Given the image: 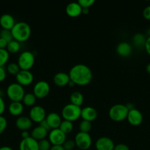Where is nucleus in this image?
Listing matches in <instances>:
<instances>
[{
    "mask_svg": "<svg viewBox=\"0 0 150 150\" xmlns=\"http://www.w3.org/2000/svg\"><path fill=\"white\" fill-rule=\"evenodd\" d=\"M13 40L19 42L27 40L31 35V27L27 23L24 21L16 22L11 29Z\"/></svg>",
    "mask_w": 150,
    "mask_h": 150,
    "instance_id": "nucleus-2",
    "label": "nucleus"
},
{
    "mask_svg": "<svg viewBox=\"0 0 150 150\" xmlns=\"http://www.w3.org/2000/svg\"><path fill=\"white\" fill-rule=\"evenodd\" d=\"M50 86L46 81L36 82L33 87V94L37 98H44L49 94Z\"/></svg>",
    "mask_w": 150,
    "mask_h": 150,
    "instance_id": "nucleus-8",
    "label": "nucleus"
},
{
    "mask_svg": "<svg viewBox=\"0 0 150 150\" xmlns=\"http://www.w3.org/2000/svg\"><path fill=\"white\" fill-rule=\"evenodd\" d=\"M68 85H69V86H71V87H73L74 86H75V83H74L73 81H71L70 80V81L69 82V83H68Z\"/></svg>",
    "mask_w": 150,
    "mask_h": 150,
    "instance_id": "nucleus-50",
    "label": "nucleus"
},
{
    "mask_svg": "<svg viewBox=\"0 0 150 150\" xmlns=\"http://www.w3.org/2000/svg\"><path fill=\"white\" fill-rule=\"evenodd\" d=\"M146 70L147 73L150 74V63H149L146 65Z\"/></svg>",
    "mask_w": 150,
    "mask_h": 150,
    "instance_id": "nucleus-49",
    "label": "nucleus"
},
{
    "mask_svg": "<svg viewBox=\"0 0 150 150\" xmlns=\"http://www.w3.org/2000/svg\"><path fill=\"white\" fill-rule=\"evenodd\" d=\"M36 98H37L33 93H31V92L25 93L21 102L24 104V105H26L27 107H32L35 105V102H36Z\"/></svg>",
    "mask_w": 150,
    "mask_h": 150,
    "instance_id": "nucleus-25",
    "label": "nucleus"
},
{
    "mask_svg": "<svg viewBox=\"0 0 150 150\" xmlns=\"http://www.w3.org/2000/svg\"><path fill=\"white\" fill-rule=\"evenodd\" d=\"M95 147L96 150H113L115 144L110 138L102 136L96 141Z\"/></svg>",
    "mask_w": 150,
    "mask_h": 150,
    "instance_id": "nucleus-12",
    "label": "nucleus"
},
{
    "mask_svg": "<svg viewBox=\"0 0 150 150\" xmlns=\"http://www.w3.org/2000/svg\"><path fill=\"white\" fill-rule=\"evenodd\" d=\"M6 94L11 101L21 102L25 95V91L24 86L18 83L17 82H15L7 86Z\"/></svg>",
    "mask_w": 150,
    "mask_h": 150,
    "instance_id": "nucleus-4",
    "label": "nucleus"
},
{
    "mask_svg": "<svg viewBox=\"0 0 150 150\" xmlns=\"http://www.w3.org/2000/svg\"><path fill=\"white\" fill-rule=\"evenodd\" d=\"M48 134V131L46 129H44L41 126L38 125L32 130V132L30 133V136L36 141L39 142L42 139H46Z\"/></svg>",
    "mask_w": 150,
    "mask_h": 150,
    "instance_id": "nucleus-23",
    "label": "nucleus"
},
{
    "mask_svg": "<svg viewBox=\"0 0 150 150\" xmlns=\"http://www.w3.org/2000/svg\"><path fill=\"white\" fill-rule=\"evenodd\" d=\"M74 142L78 149L88 150L92 145V139L89 133L79 131L75 136Z\"/></svg>",
    "mask_w": 150,
    "mask_h": 150,
    "instance_id": "nucleus-7",
    "label": "nucleus"
},
{
    "mask_svg": "<svg viewBox=\"0 0 150 150\" xmlns=\"http://www.w3.org/2000/svg\"><path fill=\"white\" fill-rule=\"evenodd\" d=\"M39 125L41 126V127H44V129H46V130L47 131H50V130H51V129L50 128V127H49V124H48V123H47V122L46 121V120H43V121L41 122H40L39 123Z\"/></svg>",
    "mask_w": 150,
    "mask_h": 150,
    "instance_id": "nucleus-42",
    "label": "nucleus"
},
{
    "mask_svg": "<svg viewBox=\"0 0 150 150\" xmlns=\"http://www.w3.org/2000/svg\"><path fill=\"white\" fill-rule=\"evenodd\" d=\"M73 128L74 125L72 122L68 121V120H63L60 127H59V129L61 131H63L66 135L70 133L73 130Z\"/></svg>",
    "mask_w": 150,
    "mask_h": 150,
    "instance_id": "nucleus-28",
    "label": "nucleus"
},
{
    "mask_svg": "<svg viewBox=\"0 0 150 150\" xmlns=\"http://www.w3.org/2000/svg\"><path fill=\"white\" fill-rule=\"evenodd\" d=\"M7 77V70L4 67L0 66V82L3 81Z\"/></svg>",
    "mask_w": 150,
    "mask_h": 150,
    "instance_id": "nucleus-38",
    "label": "nucleus"
},
{
    "mask_svg": "<svg viewBox=\"0 0 150 150\" xmlns=\"http://www.w3.org/2000/svg\"><path fill=\"white\" fill-rule=\"evenodd\" d=\"M63 149L65 150H74L75 146H76V144H75L74 140L72 139H66V142H64L63 145Z\"/></svg>",
    "mask_w": 150,
    "mask_h": 150,
    "instance_id": "nucleus-34",
    "label": "nucleus"
},
{
    "mask_svg": "<svg viewBox=\"0 0 150 150\" xmlns=\"http://www.w3.org/2000/svg\"><path fill=\"white\" fill-rule=\"evenodd\" d=\"M45 120L51 130L52 129L59 128L62 121H63L61 116L59 115L57 113L55 112H51L49 114H47Z\"/></svg>",
    "mask_w": 150,
    "mask_h": 150,
    "instance_id": "nucleus-15",
    "label": "nucleus"
},
{
    "mask_svg": "<svg viewBox=\"0 0 150 150\" xmlns=\"http://www.w3.org/2000/svg\"><path fill=\"white\" fill-rule=\"evenodd\" d=\"M129 110L124 104H115L112 105L108 111L110 120L115 122H121L127 117Z\"/></svg>",
    "mask_w": 150,
    "mask_h": 150,
    "instance_id": "nucleus-3",
    "label": "nucleus"
},
{
    "mask_svg": "<svg viewBox=\"0 0 150 150\" xmlns=\"http://www.w3.org/2000/svg\"><path fill=\"white\" fill-rule=\"evenodd\" d=\"M16 125L21 131L29 130L32 126V121L29 117L20 116L16 120Z\"/></svg>",
    "mask_w": 150,
    "mask_h": 150,
    "instance_id": "nucleus-19",
    "label": "nucleus"
},
{
    "mask_svg": "<svg viewBox=\"0 0 150 150\" xmlns=\"http://www.w3.org/2000/svg\"><path fill=\"white\" fill-rule=\"evenodd\" d=\"M82 7L79 5V3L72 1L66 5V13L70 17L76 18L82 14Z\"/></svg>",
    "mask_w": 150,
    "mask_h": 150,
    "instance_id": "nucleus-16",
    "label": "nucleus"
},
{
    "mask_svg": "<svg viewBox=\"0 0 150 150\" xmlns=\"http://www.w3.org/2000/svg\"><path fill=\"white\" fill-rule=\"evenodd\" d=\"M70 101V103L81 107V105H82V103H83L84 102L83 95H82L80 92L75 91V92H72V93L71 94Z\"/></svg>",
    "mask_w": 150,
    "mask_h": 150,
    "instance_id": "nucleus-24",
    "label": "nucleus"
},
{
    "mask_svg": "<svg viewBox=\"0 0 150 150\" xmlns=\"http://www.w3.org/2000/svg\"><path fill=\"white\" fill-rule=\"evenodd\" d=\"M146 40V38L145 35L141 33H136L132 37V42H133L134 45L138 48L144 47Z\"/></svg>",
    "mask_w": 150,
    "mask_h": 150,
    "instance_id": "nucleus-26",
    "label": "nucleus"
},
{
    "mask_svg": "<svg viewBox=\"0 0 150 150\" xmlns=\"http://www.w3.org/2000/svg\"><path fill=\"white\" fill-rule=\"evenodd\" d=\"M48 140L52 146L54 145H62L66 141V135L59 128L52 129L48 134Z\"/></svg>",
    "mask_w": 150,
    "mask_h": 150,
    "instance_id": "nucleus-9",
    "label": "nucleus"
},
{
    "mask_svg": "<svg viewBox=\"0 0 150 150\" xmlns=\"http://www.w3.org/2000/svg\"><path fill=\"white\" fill-rule=\"evenodd\" d=\"M113 150H129V146L124 144H118L115 145L114 149Z\"/></svg>",
    "mask_w": 150,
    "mask_h": 150,
    "instance_id": "nucleus-39",
    "label": "nucleus"
},
{
    "mask_svg": "<svg viewBox=\"0 0 150 150\" xmlns=\"http://www.w3.org/2000/svg\"><path fill=\"white\" fill-rule=\"evenodd\" d=\"M51 146L49 141L46 139H42L38 142V148L39 150H50Z\"/></svg>",
    "mask_w": 150,
    "mask_h": 150,
    "instance_id": "nucleus-33",
    "label": "nucleus"
},
{
    "mask_svg": "<svg viewBox=\"0 0 150 150\" xmlns=\"http://www.w3.org/2000/svg\"><path fill=\"white\" fill-rule=\"evenodd\" d=\"M7 44H8V42H7V41H6L5 40L0 38V48L6 49L7 46Z\"/></svg>",
    "mask_w": 150,
    "mask_h": 150,
    "instance_id": "nucleus-43",
    "label": "nucleus"
},
{
    "mask_svg": "<svg viewBox=\"0 0 150 150\" xmlns=\"http://www.w3.org/2000/svg\"><path fill=\"white\" fill-rule=\"evenodd\" d=\"M88 13H89V8H82V14L86 15L88 14Z\"/></svg>",
    "mask_w": 150,
    "mask_h": 150,
    "instance_id": "nucleus-48",
    "label": "nucleus"
},
{
    "mask_svg": "<svg viewBox=\"0 0 150 150\" xmlns=\"http://www.w3.org/2000/svg\"><path fill=\"white\" fill-rule=\"evenodd\" d=\"M21 136L22 139H26V138H29L30 136V133H29V130H24L21 133Z\"/></svg>",
    "mask_w": 150,
    "mask_h": 150,
    "instance_id": "nucleus-44",
    "label": "nucleus"
},
{
    "mask_svg": "<svg viewBox=\"0 0 150 150\" xmlns=\"http://www.w3.org/2000/svg\"><path fill=\"white\" fill-rule=\"evenodd\" d=\"M35 55L31 51H23L21 53L18 58L17 64H19L21 70H29L35 64Z\"/></svg>",
    "mask_w": 150,
    "mask_h": 150,
    "instance_id": "nucleus-6",
    "label": "nucleus"
},
{
    "mask_svg": "<svg viewBox=\"0 0 150 150\" xmlns=\"http://www.w3.org/2000/svg\"><path fill=\"white\" fill-rule=\"evenodd\" d=\"M82 8H89L95 3L94 0H79L77 1Z\"/></svg>",
    "mask_w": 150,
    "mask_h": 150,
    "instance_id": "nucleus-35",
    "label": "nucleus"
},
{
    "mask_svg": "<svg viewBox=\"0 0 150 150\" xmlns=\"http://www.w3.org/2000/svg\"><path fill=\"white\" fill-rule=\"evenodd\" d=\"M143 16L146 20L150 21V5L147 6L143 10Z\"/></svg>",
    "mask_w": 150,
    "mask_h": 150,
    "instance_id": "nucleus-37",
    "label": "nucleus"
},
{
    "mask_svg": "<svg viewBox=\"0 0 150 150\" xmlns=\"http://www.w3.org/2000/svg\"><path fill=\"white\" fill-rule=\"evenodd\" d=\"M46 117V110L41 105H34L29 111V118L32 122L40 123Z\"/></svg>",
    "mask_w": 150,
    "mask_h": 150,
    "instance_id": "nucleus-10",
    "label": "nucleus"
},
{
    "mask_svg": "<svg viewBox=\"0 0 150 150\" xmlns=\"http://www.w3.org/2000/svg\"><path fill=\"white\" fill-rule=\"evenodd\" d=\"M53 81L57 86H65L70 81V77L68 73L59 72L54 76Z\"/></svg>",
    "mask_w": 150,
    "mask_h": 150,
    "instance_id": "nucleus-20",
    "label": "nucleus"
},
{
    "mask_svg": "<svg viewBox=\"0 0 150 150\" xmlns=\"http://www.w3.org/2000/svg\"><path fill=\"white\" fill-rule=\"evenodd\" d=\"M7 126V119L2 115L0 116V135L3 133V132L5 130Z\"/></svg>",
    "mask_w": 150,
    "mask_h": 150,
    "instance_id": "nucleus-36",
    "label": "nucleus"
},
{
    "mask_svg": "<svg viewBox=\"0 0 150 150\" xmlns=\"http://www.w3.org/2000/svg\"><path fill=\"white\" fill-rule=\"evenodd\" d=\"M70 80L79 86H85L91 83L93 79V73L89 67L84 64L74 65L69 70Z\"/></svg>",
    "mask_w": 150,
    "mask_h": 150,
    "instance_id": "nucleus-1",
    "label": "nucleus"
},
{
    "mask_svg": "<svg viewBox=\"0 0 150 150\" xmlns=\"http://www.w3.org/2000/svg\"><path fill=\"white\" fill-rule=\"evenodd\" d=\"M50 150H65L63 149V146H60V145H54V146H51Z\"/></svg>",
    "mask_w": 150,
    "mask_h": 150,
    "instance_id": "nucleus-45",
    "label": "nucleus"
},
{
    "mask_svg": "<svg viewBox=\"0 0 150 150\" xmlns=\"http://www.w3.org/2000/svg\"><path fill=\"white\" fill-rule=\"evenodd\" d=\"M20 48H21L20 42L15 40H13L8 42L6 49H7V51H8L9 54H16V53L19 52Z\"/></svg>",
    "mask_w": 150,
    "mask_h": 150,
    "instance_id": "nucleus-27",
    "label": "nucleus"
},
{
    "mask_svg": "<svg viewBox=\"0 0 150 150\" xmlns=\"http://www.w3.org/2000/svg\"><path fill=\"white\" fill-rule=\"evenodd\" d=\"M128 122L133 126H138L142 123L144 120L143 114L141 111L137 108H133L128 112L127 117H126Z\"/></svg>",
    "mask_w": 150,
    "mask_h": 150,
    "instance_id": "nucleus-13",
    "label": "nucleus"
},
{
    "mask_svg": "<svg viewBox=\"0 0 150 150\" xmlns=\"http://www.w3.org/2000/svg\"><path fill=\"white\" fill-rule=\"evenodd\" d=\"M146 34L147 35H148V37H150V28H149L148 30H147L146 32Z\"/></svg>",
    "mask_w": 150,
    "mask_h": 150,
    "instance_id": "nucleus-51",
    "label": "nucleus"
},
{
    "mask_svg": "<svg viewBox=\"0 0 150 150\" xmlns=\"http://www.w3.org/2000/svg\"><path fill=\"white\" fill-rule=\"evenodd\" d=\"M98 113L96 110L91 106H86L82 108L81 111V117L83 120L89 121L92 122L97 118Z\"/></svg>",
    "mask_w": 150,
    "mask_h": 150,
    "instance_id": "nucleus-17",
    "label": "nucleus"
},
{
    "mask_svg": "<svg viewBox=\"0 0 150 150\" xmlns=\"http://www.w3.org/2000/svg\"><path fill=\"white\" fill-rule=\"evenodd\" d=\"M81 107L69 103L65 105L61 111V117L64 120H68L73 122L81 117Z\"/></svg>",
    "mask_w": 150,
    "mask_h": 150,
    "instance_id": "nucleus-5",
    "label": "nucleus"
},
{
    "mask_svg": "<svg viewBox=\"0 0 150 150\" xmlns=\"http://www.w3.org/2000/svg\"><path fill=\"white\" fill-rule=\"evenodd\" d=\"M19 150H39L38 142L31 136L22 139L19 144Z\"/></svg>",
    "mask_w": 150,
    "mask_h": 150,
    "instance_id": "nucleus-14",
    "label": "nucleus"
},
{
    "mask_svg": "<svg viewBox=\"0 0 150 150\" xmlns=\"http://www.w3.org/2000/svg\"><path fill=\"white\" fill-rule=\"evenodd\" d=\"M125 105H126V108H128V110H129V111H130V110L135 108V107H134V105L132 103H126Z\"/></svg>",
    "mask_w": 150,
    "mask_h": 150,
    "instance_id": "nucleus-46",
    "label": "nucleus"
},
{
    "mask_svg": "<svg viewBox=\"0 0 150 150\" xmlns=\"http://www.w3.org/2000/svg\"><path fill=\"white\" fill-rule=\"evenodd\" d=\"M116 52L121 57H126L132 52V46L129 42H121L116 47Z\"/></svg>",
    "mask_w": 150,
    "mask_h": 150,
    "instance_id": "nucleus-21",
    "label": "nucleus"
},
{
    "mask_svg": "<svg viewBox=\"0 0 150 150\" xmlns=\"http://www.w3.org/2000/svg\"><path fill=\"white\" fill-rule=\"evenodd\" d=\"M0 38L5 40L7 41L8 42L13 40L11 30H8V29H1V30H0Z\"/></svg>",
    "mask_w": 150,
    "mask_h": 150,
    "instance_id": "nucleus-32",
    "label": "nucleus"
},
{
    "mask_svg": "<svg viewBox=\"0 0 150 150\" xmlns=\"http://www.w3.org/2000/svg\"><path fill=\"white\" fill-rule=\"evenodd\" d=\"M20 70V67L16 62H10L7 66V72L11 75L16 76Z\"/></svg>",
    "mask_w": 150,
    "mask_h": 150,
    "instance_id": "nucleus-31",
    "label": "nucleus"
},
{
    "mask_svg": "<svg viewBox=\"0 0 150 150\" xmlns=\"http://www.w3.org/2000/svg\"><path fill=\"white\" fill-rule=\"evenodd\" d=\"M24 111V104L22 102H15L11 101L8 105V111L11 115L19 117Z\"/></svg>",
    "mask_w": 150,
    "mask_h": 150,
    "instance_id": "nucleus-22",
    "label": "nucleus"
},
{
    "mask_svg": "<svg viewBox=\"0 0 150 150\" xmlns=\"http://www.w3.org/2000/svg\"><path fill=\"white\" fill-rule=\"evenodd\" d=\"M0 96L1 97L3 96V91L1 90V89H0Z\"/></svg>",
    "mask_w": 150,
    "mask_h": 150,
    "instance_id": "nucleus-52",
    "label": "nucleus"
},
{
    "mask_svg": "<svg viewBox=\"0 0 150 150\" xmlns=\"http://www.w3.org/2000/svg\"><path fill=\"white\" fill-rule=\"evenodd\" d=\"M0 150H13L10 146H2L0 147Z\"/></svg>",
    "mask_w": 150,
    "mask_h": 150,
    "instance_id": "nucleus-47",
    "label": "nucleus"
},
{
    "mask_svg": "<svg viewBox=\"0 0 150 150\" xmlns=\"http://www.w3.org/2000/svg\"><path fill=\"white\" fill-rule=\"evenodd\" d=\"M16 21L12 15L8 13H4L0 16V26L2 29L11 30L14 26Z\"/></svg>",
    "mask_w": 150,
    "mask_h": 150,
    "instance_id": "nucleus-18",
    "label": "nucleus"
},
{
    "mask_svg": "<svg viewBox=\"0 0 150 150\" xmlns=\"http://www.w3.org/2000/svg\"><path fill=\"white\" fill-rule=\"evenodd\" d=\"M5 102H4V99L2 97L0 96V116L2 115L3 113L5 111Z\"/></svg>",
    "mask_w": 150,
    "mask_h": 150,
    "instance_id": "nucleus-40",
    "label": "nucleus"
},
{
    "mask_svg": "<svg viewBox=\"0 0 150 150\" xmlns=\"http://www.w3.org/2000/svg\"><path fill=\"white\" fill-rule=\"evenodd\" d=\"M9 57H10V54L7 51V49L0 48V66L1 67H4V64H7Z\"/></svg>",
    "mask_w": 150,
    "mask_h": 150,
    "instance_id": "nucleus-30",
    "label": "nucleus"
},
{
    "mask_svg": "<svg viewBox=\"0 0 150 150\" xmlns=\"http://www.w3.org/2000/svg\"><path fill=\"white\" fill-rule=\"evenodd\" d=\"M76 150H81V149H76Z\"/></svg>",
    "mask_w": 150,
    "mask_h": 150,
    "instance_id": "nucleus-53",
    "label": "nucleus"
},
{
    "mask_svg": "<svg viewBox=\"0 0 150 150\" xmlns=\"http://www.w3.org/2000/svg\"><path fill=\"white\" fill-rule=\"evenodd\" d=\"M91 128H92V123H91V122L82 120L79 125V129L80 132L89 133Z\"/></svg>",
    "mask_w": 150,
    "mask_h": 150,
    "instance_id": "nucleus-29",
    "label": "nucleus"
},
{
    "mask_svg": "<svg viewBox=\"0 0 150 150\" xmlns=\"http://www.w3.org/2000/svg\"><path fill=\"white\" fill-rule=\"evenodd\" d=\"M16 79L17 83L22 86H28L33 82L34 76L29 70H21L16 76Z\"/></svg>",
    "mask_w": 150,
    "mask_h": 150,
    "instance_id": "nucleus-11",
    "label": "nucleus"
},
{
    "mask_svg": "<svg viewBox=\"0 0 150 150\" xmlns=\"http://www.w3.org/2000/svg\"><path fill=\"white\" fill-rule=\"evenodd\" d=\"M144 48H145L146 51L149 55H150V37H148L146 40L145 45H144Z\"/></svg>",
    "mask_w": 150,
    "mask_h": 150,
    "instance_id": "nucleus-41",
    "label": "nucleus"
}]
</instances>
